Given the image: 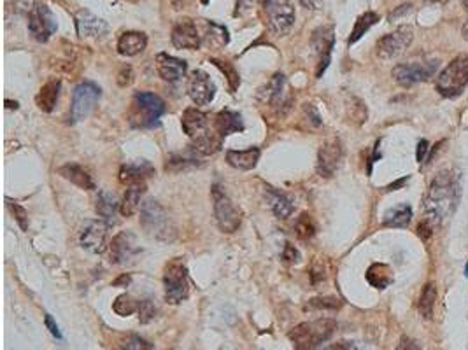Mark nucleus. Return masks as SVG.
<instances>
[{
	"label": "nucleus",
	"instance_id": "obj_28",
	"mask_svg": "<svg viewBox=\"0 0 468 350\" xmlns=\"http://www.w3.org/2000/svg\"><path fill=\"white\" fill-rule=\"evenodd\" d=\"M58 174L62 175L63 179L71 180L72 184H76L78 187H82V189H95V183L91 179V175L85 170L82 167L76 163H69L63 165V167L58 168Z\"/></svg>",
	"mask_w": 468,
	"mask_h": 350
},
{
	"label": "nucleus",
	"instance_id": "obj_3",
	"mask_svg": "<svg viewBox=\"0 0 468 350\" xmlns=\"http://www.w3.org/2000/svg\"><path fill=\"white\" fill-rule=\"evenodd\" d=\"M165 114V102L149 91H137L133 95L130 123L137 128H151Z\"/></svg>",
	"mask_w": 468,
	"mask_h": 350
},
{
	"label": "nucleus",
	"instance_id": "obj_23",
	"mask_svg": "<svg viewBox=\"0 0 468 350\" xmlns=\"http://www.w3.org/2000/svg\"><path fill=\"white\" fill-rule=\"evenodd\" d=\"M148 37L142 32H125L118 40V51L123 56H135L146 49Z\"/></svg>",
	"mask_w": 468,
	"mask_h": 350
},
{
	"label": "nucleus",
	"instance_id": "obj_31",
	"mask_svg": "<svg viewBox=\"0 0 468 350\" xmlns=\"http://www.w3.org/2000/svg\"><path fill=\"white\" fill-rule=\"evenodd\" d=\"M367 280L372 288L386 289L393 282V273H391V268L388 265L375 263L367 270Z\"/></svg>",
	"mask_w": 468,
	"mask_h": 350
},
{
	"label": "nucleus",
	"instance_id": "obj_12",
	"mask_svg": "<svg viewBox=\"0 0 468 350\" xmlns=\"http://www.w3.org/2000/svg\"><path fill=\"white\" fill-rule=\"evenodd\" d=\"M56 28H58L56 18L44 4H37L28 14V32L37 43H47Z\"/></svg>",
	"mask_w": 468,
	"mask_h": 350
},
{
	"label": "nucleus",
	"instance_id": "obj_42",
	"mask_svg": "<svg viewBox=\"0 0 468 350\" xmlns=\"http://www.w3.org/2000/svg\"><path fill=\"white\" fill-rule=\"evenodd\" d=\"M155 308H153L151 301H141L139 303V319H141V323H149V320L155 317Z\"/></svg>",
	"mask_w": 468,
	"mask_h": 350
},
{
	"label": "nucleus",
	"instance_id": "obj_25",
	"mask_svg": "<svg viewBox=\"0 0 468 350\" xmlns=\"http://www.w3.org/2000/svg\"><path fill=\"white\" fill-rule=\"evenodd\" d=\"M155 174V168L148 161H135V163H126L120 170V180L123 184L144 183L146 177Z\"/></svg>",
	"mask_w": 468,
	"mask_h": 350
},
{
	"label": "nucleus",
	"instance_id": "obj_45",
	"mask_svg": "<svg viewBox=\"0 0 468 350\" xmlns=\"http://www.w3.org/2000/svg\"><path fill=\"white\" fill-rule=\"evenodd\" d=\"M324 350H363L356 342H339L333 345H328Z\"/></svg>",
	"mask_w": 468,
	"mask_h": 350
},
{
	"label": "nucleus",
	"instance_id": "obj_9",
	"mask_svg": "<svg viewBox=\"0 0 468 350\" xmlns=\"http://www.w3.org/2000/svg\"><path fill=\"white\" fill-rule=\"evenodd\" d=\"M98 98H100V88L93 82H81L74 88L71 105V121L79 123L90 116L95 109Z\"/></svg>",
	"mask_w": 468,
	"mask_h": 350
},
{
	"label": "nucleus",
	"instance_id": "obj_29",
	"mask_svg": "<svg viewBox=\"0 0 468 350\" xmlns=\"http://www.w3.org/2000/svg\"><path fill=\"white\" fill-rule=\"evenodd\" d=\"M267 202H269L274 214L281 219L289 218V215L293 214V210H295L291 200H289L286 195H282L281 191H277L276 187H270V186L267 187Z\"/></svg>",
	"mask_w": 468,
	"mask_h": 350
},
{
	"label": "nucleus",
	"instance_id": "obj_10",
	"mask_svg": "<svg viewBox=\"0 0 468 350\" xmlns=\"http://www.w3.org/2000/svg\"><path fill=\"white\" fill-rule=\"evenodd\" d=\"M438 69L437 60H430V62H414V63H400L393 69V78L398 84L409 86L418 84V82L428 81L435 75Z\"/></svg>",
	"mask_w": 468,
	"mask_h": 350
},
{
	"label": "nucleus",
	"instance_id": "obj_18",
	"mask_svg": "<svg viewBox=\"0 0 468 350\" xmlns=\"http://www.w3.org/2000/svg\"><path fill=\"white\" fill-rule=\"evenodd\" d=\"M181 126H183L184 133L193 140V144L212 135L211 128H209V119L199 109L184 110L183 117H181Z\"/></svg>",
	"mask_w": 468,
	"mask_h": 350
},
{
	"label": "nucleus",
	"instance_id": "obj_56",
	"mask_svg": "<svg viewBox=\"0 0 468 350\" xmlns=\"http://www.w3.org/2000/svg\"><path fill=\"white\" fill-rule=\"evenodd\" d=\"M463 4H465V8L468 9V0H463Z\"/></svg>",
	"mask_w": 468,
	"mask_h": 350
},
{
	"label": "nucleus",
	"instance_id": "obj_30",
	"mask_svg": "<svg viewBox=\"0 0 468 350\" xmlns=\"http://www.w3.org/2000/svg\"><path fill=\"white\" fill-rule=\"evenodd\" d=\"M60 86H62V82H60L58 79H51V81H47L46 84L41 88L39 95H37V98H36L41 110H44V113H51V110L55 109L56 102H58Z\"/></svg>",
	"mask_w": 468,
	"mask_h": 350
},
{
	"label": "nucleus",
	"instance_id": "obj_5",
	"mask_svg": "<svg viewBox=\"0 0 468 350\" xmlns=\"http://www.w3.org/2000/svg\"><path fill=\"white\" fill-rule=\"evenodd\" d=\"M468 84V56L460 55L449 63L437 78V91L445 98L461 95Z\"/></svg>",
	"mask_w": 468,
	"mask_h": 350
},
{
	"label": "nucleus",
	"instance_id": "obj_2",
	"mask_svg": "<svg viewBox=\"0 0 468 350\" xmlns=\"http://www.w3.org/2000/svg\"><path fill=\"white\" fill-rule=\"evenodd\" d=\"M337 329V323L332 319H317L312 323H302L289 331L295 350H317L321 343L332 338Z\"/></svg>",
	"mask_w": 468,
	"mask_h": 350
},
{
	"label": "nucleus",
	"instance_id": "obj_20",
	"mask_svg": "<svg viewBox=\"0 0 468 350\" xmlns=\"http://www.w3.org/2000/svg\"><path fill=\"white\" fill-rule=\"evenodd\" d=\"M76 27H78L79 37H82V39H100L109 30L106 21L97 18L86 9L76 14Z\"/></svg>",
	"mask_w": 468,
	"mask_h": 350
},
{
	"label": "nucleus",
	"instance_id": "obj_50",
	"mask_svg": "<svg viewBox=\"0 0 468 350\" xmlns=\"http://www.w3.org/2000/svg\"><path fill=\"white\" fill-rule=\"evenodd\" d=\"M410 8H412V4H403L402 8L398 9V11H394V12H391V16H390V20L393 21L394 18H398V16H402L403 12H407V11H410Z\"/></svg>",
	"mask_w": 468,
	"mask_h": 350
},
{
	"label": "nucleus",
	"instance_id": "obj_47",
	"mask_svg": "<svg viewBox=\"0 0 468 350\" xmlns=\"http://www.w3.org/2000/svg\"><path fill=\"white\" fill-rule=\"evenodd\" d=\"M428 140H421L418 144V161L419 163H425L426 161V154H428Z\"/></svg>",
	"mask_w": 468,
	"mask_h": 350
},
{
	"label": "nucleus",
	"instance_id": "obj_17",
	"mask_svg": "<svg viewBox=\"0 0 468 350\" xmlns=\"http://www.w3.org/2000/svg\"><path fill=\"white\" fill-rule=\"evenodd\" d=\"M188 93L197 105H209L216 97V84L203 70H195L188 82Z\"/></svg>",
	"mask_w": 468,
	"mask_h": 350
},
{
	"label": "nucleus",
	"instance_id": "obj_58",
	"mask_svg": "<svg viewBox=\"0 0 468 350\" xmlns=\"http://www.w3.org/2000/svg\"><path fill=\"white\" fill-rule=\"evenodd\" d=\"M465 272H467V275H468V266H467V268H465Z\"/></svg>",
	"mask_w": 468,
	"mask_h": 350
},
{
	"label": "nucleus",
	"instance_id": "obj_41",
	"mask_svg": "<svg viewBox=\"0 0 468 350\" xmlns=\"http://www.w3.org/2000/svg\"><path fill=\"white\" fill-rule=\"evenodd\" d=\"M311 308H330V310H335L340 307V301L337 298H314L309 303Z\"/></svg>",
	"mask_w": 468,
	"mask_h": 350
},
{
	"label": "nucleus",
	"instance_id": "obj_16",
	"mask_svg": "<svg viewBox=\"0 0 468 350\" xmlns=\"http://www.w3.org/2000/svg\"><path fill=\"white\" fill-rule=\"evenodd\" d=\"M139 253L141 249L137 245L135 235L130 231H121L111 242V263L114 265H126Z\"/></svg>",
	"mask_w": 468,
	"mask_h": 350
},
{
	"label": "nucleus",
	"instance_id": "obj_35",
	"mask_svg": "<svg viewBox=\"0 0 468 350\" xmlns=\"http://www.w3.org/2000/svg\"><path fill=\"white\" fill-rule=\"evenodd\" d=\"M435 300H437V288H435L433 282H430V284H426L423 288L421 298H419V312H421L425 319H432Z\"/></svg>",
	"mask_w": 468,
	"mask_h": 350
},
{
	"label": "nucleus",
	"instance_id": "obj_44",
	"mask_svg": "<svg viewBox=\"0 0 468 350\" xmlns=\"http://www.w3.org/2000/svg\"><path fill=\"white\" fill-rule=\"evenodd\" d=\"M282 259H285L286 263H298V261H300V254H298V250L295 249L291 244H286L285 253H282Z\"/></svg>",
	"mask_w": 468,
	"mask_h": 350
},
{
	"label": "nucleus",
	"instance_id": "obj_39",
	"mask_svg": "<svg viewBox=\"0 0 468 350\" xmlns=\"http://www.w3.org/2000/svg\"><path fill=\"white\" fill-rule=\"evenodd\" d=\"M121 350H151V343H148L141 336L130 335L121 342Z\"/></svg>",
	"mask_w": 468,
	"mask_h": 350
},
{
	"label": "nucleus",
	"instance_id": "obj_27",
	"mask_svg": "<svg viewBox=\"0 0 468 350\" xmlns=\"http://www.w3.org/2000/svg\"><path fill=\"white\" fill-rule=\"evenodd\" d=\"M146 193V184L144 183H133L129 184V189H126L125 196H123V202H121L120 210L121 214L125 218H130L139 210L141 207V198Z\"/></svg>",
	"mask_w": 468,
	"mask_h": 350
},
{
	"label": "nucleus",
	"instance_id": "obj_15",
	"mask_svg": "<svg viewBox=\"0 0 468 350\" xmlns=\"http://www.w3.org/2000/svg\"><path fill=\"white\" fill-rule=\"evenodd\" d=\"M342 161V144L339 139L326 140L317 152V174L321 177H332Z\"/></svg>",
	"mask_w": 468,
	"mask_h": 350
},
{
	"label": "nucleus",
	"instance_id": "obj_19",
	"mask_svg": "<svg viewBox=\"0 0 468 350\" xmlns=\"http://www.w3.org/2000/svg\"><path fill=\"white\" fill-rule=\"evenodd\" d=\"M170 39L177 49H199L200 47V35L197 25L188 18L179 20L174 25Z\"/></svg>",
	"mask_w": 468,
	"mask_h": 350
},
{
	"label": "nucleus",
	"instance_id": "obj_32",
	"mask_svg": "<svg viewBox=\"0 0 468 350\" xmlns=\"http://www.w3.org/2000/svg\"><path fill=\"white\" fill-rule=\"evenodd\" d=\"M410 219H412V209L403 203V205H398L394 209L388 210L383 224L386 228H407Z\"/></svg>",
	"mask_w": 468,
	"mask_h": 350
},
{
	"label": "nucleus",
	"instance_id": "obj_38",
	"mask_svg": "<svg viewBox=\"0 0 468 350\" xmlns=\"http://www.w3.org/2000/svg\"><path fill=\"white\" fill-rule=\"evenodd\" d=\"M212 63H214L218 69H221L225 74H227L228 78V82H230V90L235 91L238 88V84H241V78H238L237 70L234 69V67L230 65V63L227 62H219V60H212Z\"/></svg>",
	"mask_w": 468,
	"mask_h": 350
},
{
	"label": "nucleus",
	"instance_id": "obj_53",
	"mask_svg": "<svg viewBox=\"0 0 468 350\" xmlns=\"http://www.w3.org/2000/svg\"><path fill=\"white\" fill-rule=\"evenodd\" d=\"M461 35H463L465 40H468V21L463 25V28H461Z\"/></svg>",
	"mask_w": 468,
	"mask_h": 350
},
{
	"label": "nucleus",
	"instance_id": "obj_11",
	"mask_svg": "<svg viewBox=\"0 0 468 350\" xmlns=\"http://www.w3.org/2000/svg\"><path fill=\"white\" fill-rule=\"evenodd\" d=\"M265 11L267 18H269V27L274 35L285 37L286 34H289V30L295 25V20H297L295 8L289 0H274L269 8H265Z\"/></svg>",
	"mask_w": 468,
	"mask_h": 350
},
{
	"label": "nucleus",
	"instance_id": "obj_22",
	"mask_svg": "<svg viewBox=\"0 0 468 350\" xmlns=\"http://www.w3.org/2000/svg\"><path fill=\"white\" fill-rule=\"evenodd\" d=\"M214 130L219 137H228L232 133H237L244 130V123L238 113L234 110H221L214 117Z\"/></svg>",
	"mask_w": 468,
	"mask_h": 350
},
{
	"label": "nucleus",
	"instance_id": "obj_26",
	"mask_svg": "<svg viewBox=\"0 0 468 350\" xmlns=\"http://www.w3.org/2000/svg\"><path fill=\"white\" fill-rule=\"evenodd\" d=\"M260 160V149L249 148L246 151H228L227 161L237 170H253Z\"/></svg>",
	"mask_w": 468,
	"mask_h": 350
},
{
	"label": "nucleus",
	"instance_id": "obj_46",
	"mask_svg": "<svg viewBox=\"0 0 468 350\" xmlns=\"http://www.w3.org/2000/svg\"><path fill=\"white\" fill-rule=\"evenodd\" d=\"M44 324H46V327H47V329H49V333L53 336H55V338H58V340L62 338V333H60L58 326H56V323H55V320H53V317H51L49 314L44 315Z\"/></svg>",
	"mask_w": 468,
	"mask_h": 350
},
{
	"label": "nucleus",
	"instance_id": "obj_54",
	"mask_svg": "<svg viewBox=\"0 0 468 350\" xmlns=\"http://www.w3.org/2000/svg\"><path fill=\"white\" fill-rule=\"evenodd\" d=\"M426 2H432V4H445L447 0H426Z\"/></svg>",
	"mask_w": 468,
	"mask_h": 350
},
{
	"label": "nucleus",
	"instance_id": "obj_57",
	"mask_svg": "<svg viewBox=\"0 0 468 350\" xmlns=\"http://www.w3.org/2000/svg\"><path fill=\"white\" fill-rule=\"evenodd\" d=\"M202 2H203V4H207V2H209V0H202Z\"/></svg>",
	"mask_w": 468,
	"mask_h": 350
},
{
	"label": "nucleus",
	"instance_id": "obj_37",
	"mask_svg": "<svg viewBox=\"0 0 468 350\" xmlns=\"http://www.w3.org/2000/svg\"><path fill=\"white\" fill-rule=\"evenodd\" d=\"M113 310L116 312L118 315H121V317H126V315H130V314H133L135 310H139V305H137L129 294H121L120 298L114 301Z\"/></svg>",
	"mask_w": 468,
	"mask_h": 350
},
{
	"label": "nucleus",
	"instance_id": "obj_48",
	"mask_svg": "<svg viewBox=\"0 0 468 350\" xmlns=\"http://www.w3.org/2000/svg\"><path fill=\"white\" fill-rule=\"evenodd\" d=\"M398 350H423L418 343L410 338H402V342L398 343Z\"/></svg>",
	"mask_w": 468,
	"mask_h": 350
},
{
	"label": "nucleus",
	"instance_id": "obj_14",
	"mask_svg": "<svg viewBox=\"0 0 468 350\" xmlns=\"http://www.w3.org/2000/svg\"><path fill=\"white\" fill-rule=\"evenodd\" d=\"M107 230L109 224L104 221H88L79 235V244L91 254H102L107 249Z\"/></svg>",
	"mask_w": 468,
	"mask_h": 350
},
{
	"label": "nucleus",
	"instance_id": "obj_21",
	"mask_svg": "<svg viewBox=\"0 0 468 350\" xmlns=\"http://www.w3.org/2000/svg\"><path fill=\"white\" fill-rule=\"evenodd\" d=\"M156 69H158V74H160V78L164 81L176 84V82H179L186 75L188 65L184 60L170 56L167 53H160V55L156 56Z\"/></svg>",
	"mask_w": 468,
	"mask_h": 350
},
{
	"label": "nucleus",
	"instance_id": "obj_43",
	"mask_svg": "<svg viewBox=\"0 0 468 350\" xmlns=\"http://www.w3.org/2000/svg\"><path fill=\"white\" fill-rule=\"evenodd\" d=\"M304 113L305 116L311 119V123L314 126H320L321 125V117H320V113L316 110V107L312 104H304Z\"/></svg>",
	"mask_w": 468,
	"mask_h": 350
},
{
	"label": "nucleus",
	"instance_id": "obj_51",
	"mask_svg": "<svg viewBox=\"0 0 468 350\" xmlns=\"http://www.w3.org/2000/svg\"><path fill=\"white\" fill-rule=\"evenodd\" d=\"M409 180V177H405V179H402V180H398V183H394V184H391V186H388V191H394V187H402L403 184Z\"/></svg>",
	"mask_w": 468,
	"mask_h": 350
},
{
	"label": "nucleus",
	"instance_id": "obj_33",
	"mask_svg": "<svg viewBox=\"0 0 468 350\" xmlns=\"http://www.w3.org/2000/svg\"><path fill=\"white\" fill-rule=\"evenodd\" d=\"M285 74L277 72V74L272 75V79L269 81V84L265 86V90L262 91V98L265 104L270 105H277L279 102L282 100V90H285Z\"/></svg>",
	"mask_w": 468,
	"mask_h": 350
},
{
	"label": "nucleus",
	"instance_id": "obj_24",
	"mask_svg": "<svg viewBox=\"0 0 468 350\" xmlns=\"http://www.w3.org/2000/svg\"><path fill=\"white\" fill-rule=\"evenodd\" d=\"M120 205L121 203H118V200L114 198L111 193H107V191H98L95 210H97L98 218H102V221L106 222V224H109V226L116 224L118 222L116 214H118Z\"/></svg>",
	"mask_w": 468,
	"mask_h": 350
},
{
	"label": "nucleus",
	"instance_id": "obj_6",
	"mask_svg": "<svg viewBox=\"0 0 468 350\" xmlns=\"http://www.w3.org/2000/svg\"><path fill=\"white\" fill-rule=\"evenodd\" d=\"M212 202H214V215L219 230L223 233H235L241 228L242 212L228 198V195L221 189L219 184L212 186Z\"/></svg>",
	"mask_w": 468,
	"mask_h": 350
},
{
	"label": "nucleus",
	"instance_id": "obj_4",
	"mask_svg": "<svg viewBox=\"0 0 468 350\" xmlns=\"http://www.w3.org/2000/svg\"><path fill=\"white\" fill-rule=\"evenodd\" d=\"M141 224L149 237L158 240H172L174 238V226L164 207L155 200H146L141 207Z\"/></svg>",
	"mask_w": 468,
	"mask_h": 350
},
{
	"label": "nucleus",
	"instance_id": "obj_8",
	"mask_svg": "<svg viewBox=\"0 0 468 350\" xmlns=\"http://www.w3.org/2000/svg\"><path fill=\"white\" fill-rule=\"evenodd\" d=\"M414 39V30L410 25H402L398 27L397 30L391 32V34L384 35L377 40V46H375V53H377L379 58L383 60H393L397 56H400L402 53H405L407 47L412 44Z\"/></svg>",
	"mask_w": 468,
	"mask_h": 350
},
{
	"label": "nucleus",
	"instance_id": "obj_52",
	"mask_svg": "<svg viewBox=\"0 0 468 350\" xmlns=\"http://www.w3.org/2000/svg\"><path fill=\"white\" fill-rule=\"evenodd\" d=\"M125 282H126V284H129V282H130V277H126V275H123V277H120V279H118V280H116V282H114V285H120V284H125Z\"/></svg>",
	"mask_w": 468,
	"mask_h": 350
},
{
	"label": "nucleus",
	"instance_id": "obj_36",
	"mask_svg": "<svg viewBox=\"0 0 468 350\" xmlns=\"http://www.w3.org/2000/svg\"><path fill=\"white\" fill-rule=\"evenodd\" d=\"M295 231H297V235L302 240H307V238L314 237V233H316V224H314L312 215L302 214L300 218L297 219V222H295Z\"/></svg>",
	"mask_w": 468,
	"mask_h": 350
},
{
	"label": "nucleus",
	"instance_id": "obj_13",
	"mask_svg": "<svg viewBox=\"0 0 468 350\" xmlns=\"http://www.w3.org/2000/svg\"><path fill=\"white\" fill-rule=\"evenodd\" d=\"M312 49L317 55V69L316 78H321L324 74V70L330 65V58H332V49L335 44V34H333V27H320L312 34Z\"/></svg>",
	"mask_w": 468,
	"mask_h": 350
},
{
	"label": "nucleus",
	"instance_id": "obj_55",
	"mask_svg": "<svg viewBox=\"0 0 468 350\" xmlns=\"http://www.w3.org/2000/svg\"><path fill=\"white\" fill-rule=\"evenodd\" d=\"M274 0H262V4H263V8H269L270 4H272Z\"/></svg>",
	"mask_w": 468,
	"mask_h": 350
},
{
	"label": "nucleus",
	"instance_id": "obj_34",
	"mask_svg": "<svg viewBox=\"0 0 468 350\" xmlns=\"http://www.w3.org/2000/svg\"><path fill=\"white\" fill-rule=\"evenodd\" d=\"M377 21H379V16L372 11H368V12H365V14L359 16L358 20H356V23H355V28H353V32H351V37H349V44L358 43L363 35L367 34V32L370 30V28L374 27Z\"/></svg>",
	"mask_w": 468,
	"mask_h": 350
},
{
	"label": "nucleus",
	"instance_id": "obj_40",
	"mask_svg": "<svg viewBox=\"0 0 468 350\" xmlns=\"http://www.w3.org/2000/svg\"><path fill=\"white\" fill-rule=\"evenodd\" d=\"M8 205H9V209H11L12 215H14V218H16V221H18V224H20L21 230L27 231L28 230V214H27V210H25L21 205H18V203L9 202Z\"/></svg>",
	"mask_w": 468,
	"mask_h": 350
},
{
	"label": "nucleus",
	"instance_id": "obj_49",
	"mask_svg": "<svg viewBox=\"0 0 468 350\" xmlns=\"http://www.w3.org/2000/svg\"><path fill=\"white\" fill-rule=\"evenodd\" d=\"M300 4L309 11H317L323 5V0H300Z\"/></svg>",
	"mask_w": 468,
	"mask_h": 350
},
{
	"label": "nucleus",
	"instance_id": "obj_1",
	"mask_svg": "<svg viewBox=\"0 0 468 350\" xmlns=\"http://www.w3.org/2000/svg\"><path fill=\"white\" fill-rule=\"evenodd\" d=\"M460 179L453 170H442L430 184L423 212L430 226H442L456 210L460 202Z\"/></svg>",
	"mask_w": 468,
	"mask_h": 350
},
{
	"label": "nucleus",
	"instance_id": "obj_7",
	"mask_svg": "<svg viewBox=\"0 0 468 350\" xmlns=\"http://www.w3.org/2000/svg\"><path fill=\"white\" fill-rule=\"evenodd\" d=\"M164 288L165 300L168 303L177 305L186 300L190 294V280H188V272L183 261L176 259L167 265L164 273Z\"/></svg>",
	"mask_w": 468,
	"mask_h": 350
}]
</instances>
